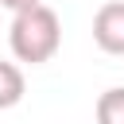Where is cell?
<instances>
[{
  "mask_svg": "<svg viewBox=\"0 0 124 124\" xmlns=\"http://www.w3.org/2000/svg\"><path fill=\"white\" fill-rule=\"evenodd\" d=\"M23 89H27L23 70H19L16 62H4V58H0V108H16V105L23 101Z\"/></svg>",
  "mask_w": 124,
  "mask_h": 124,
  "instance_id": "cell-3",
  "label": "cell"
},
{
  "mask_svg": "<svg viewBox=\"0 0 124 124\" xmlns=\"http://www.w3.org/2000/svg\"><path fill=\"white\" fill-rule=\"evenodd\" d=\"M8 43H12V54L27 66H43L58 54L62 46V23H58V12L46 8V4H35L27 12H16L12 16V27H8Z\"/></svg>",
  "mask_w": 124,
  "mask_h": 124,
  "instance_id": "cell-1",
  "label": "cell"
},
{
  "mask_svg": "<svg viewBox=\"0 0 124 124\" xmlns=\"http://www.w3.org/2000/svg\"><path fill=\"white\" fill-rule=\"evenodd\" d=\"M97 124H124V85H112L97 97Z\"/></svg>",
  "mask_w": 124,
  "mask_h": 124,
  "instance_id": "cell-4",
  "label": "cell"
},
{
  "mask_svg": "<svg viewBox=\"0 0 124 124\" xmlns=\"http://www.w3.org/2000/svg\"><path fill=\"white\" fill-rule=\"evenodd\" d=\"M35 4H43V0H0V8H8L12 16H16V12H27V8H35Z\"/></svg>",
  "mask_w": 124,
  "mask_h": 124,
  "instance_id": "cell-5",
  "label": "cell"
},
{
  "mask_svg": "<svg viewBox=\"0 0 124 124\" xmlns=\"http://www.w3.org/2000/svg\"><path fill=\"white\" fill-rule=\"evenodd\" d=\"M93 43L105 54H124V0H108L93 16Z\"/></svg>",
  "mask_w": 124,
  "mask_h": 124,
  "instance_id": "cell-2",
  "label": "cell"
}]
</instances>
